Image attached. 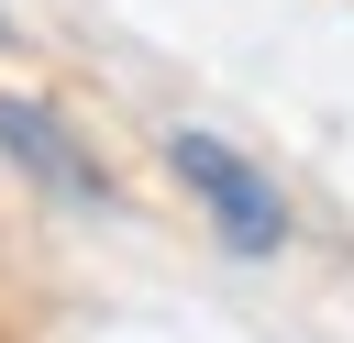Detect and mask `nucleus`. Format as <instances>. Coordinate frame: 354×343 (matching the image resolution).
<instances>
[{
    "mask_svg": "<svg viewBox=\"0 0 354 343\" xmlns=\"http://www.w3.org/2000/svg\"><path fill=\"white\" fill-rule=\"evenodd\" d=\"M166 166H177V188L210 210V232H221V254H243V266H266L288 232H299V210H288V188L232 144V133H210V122H177L166 133Z\"/></svg>",
    "mask_w": 354,
    "mask_h": 343,
    "instance_id": "nucleus-1",
    "label": "nucleus"
},
{
    "mask_svg": "<svg viewBox=\"0 0 354 343\" xmlns=\"http://www.w3.org/2000/svg\"><path fill=\"white\" fill-rule=\"evenodd\" d=\"M0 44H11V11H0Z\"/></svg>",
    "mask_w": 354,
    "mask_h": 343,
    "instance_id": "nucleus-3",
    "label": "nucleus"
},
{
    "mask_svg": "<svg viewBox=\"0 0 354 343\" xmlns=\"http://www.w3.org/2000/svg\"><path fill=\"white\" fill-rule=\"evenodd\" d=\"M0 155H11L44 199H66V210H111V199H122V177L100 166V144H88L66 111L22 100V89H0Z\"/></svg>",
    "mask_w": 354,
    "mask_h": 343,
    "instance_id": "nucleus-2",
    "label": "nucleus"
}]
</instances>
